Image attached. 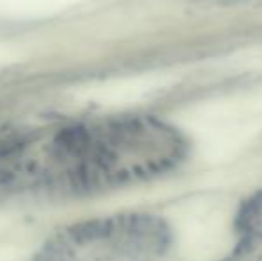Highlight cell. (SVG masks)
Segmentation results:
<instances>
[{
  "label": "cell",
  "instance_id": "cell-1",
  "mask_svg": "<svg viewBox=\"0 0 262 261\" xmlns=\"http://www.w3.org/2000/svg\"><path fill=\"white\" fill-rule=\"evenodd\" d=\"M152 240L146 220H93L52 236L32 261H138L152 251Z\"/></svg>",
  "mask_w": 262,
  "mask_h": 261
},
{
  "label": "cell",
  "instance_id": "cell-2",
  "mask_svg": "<svg viewBox=\"0 0 262 261\" xmlns=\"http://www.w3.org/2000/svg\"><path fill=\"white\" fill-rule=\"evenodd\" d=\"M202 4H217V6H228V4H237L241 0H200Z\"/></svg>",
  "mask_w": 262,
  "mask_h": 261
}]
</instances>
